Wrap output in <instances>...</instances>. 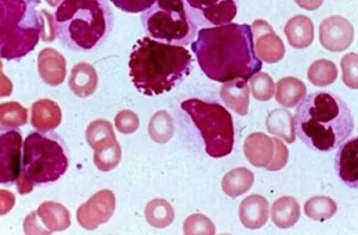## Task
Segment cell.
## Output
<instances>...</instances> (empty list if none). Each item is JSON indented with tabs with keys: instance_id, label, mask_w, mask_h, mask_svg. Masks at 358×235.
Masks as SVG:
<instances>
[{
	"instance_id": "obj_14",
	"label": "cell",
	"mask_w": 358,
	"mask_h": 235,
	"mask_svg": "<svg viewBox=\"0 0 358 235\" xmlns=\"http://www.w3.org/2000/svg\"><path fill=\"white\" fill-rule=\"evenodd\" d=\"M336 169L340 179L348 187L358 185V138L353 137L340 148L336 158Z\"/></svg>"
},
{
	"instance_id": "obj_5",
	"label": "cell",
	"mask_w": 358,
	"mask_h": 235,
	"mask_svg": "<svg viewBox=\"0 0 358 235\" xmlns=\"http://www.w3.org/2000/svg\"><path fill=\"white\" fill-rule=\"evenodd\" d=\"M41 0H0V58L19 60L41 38Z\"/></svg>"
},
{
	"instance_id": "obj_30",
	"label": "cell",
	"mask_w": 358,
	"mask_h": 235,
	"mask_svg": "<svg viewBox=\"0 0 358 235\" xmlns=\"http://www.w3.org/2000/svg\"><path fill=\"white\" fill-rule=\"evenodd\" d=\"M85 135L87 142L94 150L103 144L115 139L113 126L106 120H96L90 124Z\"/></svg>"
},
{
	"instance_id": "obj_17",
	"label": "cell",
	"mask_w": 358,
	"mask_h": 235,
	"mask_svg": "<svg viewBox=\"0 0 358 235\" xmlns=\"http://www.w3.org/2000/svg\"><path fill=\"white\" fill-rule=\"evenodd\" d=\"M250 93L248 82L243 79L224 82L220 91V96L225 105L241 116L247 115L249 112Z\"/></svg>"
},
{
	"instance_id": "obj_13",
	"label": "cell",
	"mask_w": 358,
	"mask_h": 235,
	"mask_svg": "<svg viewBox=\"0 0 358 235\" xmlns=\"http://www.w3.org/2000/svg\"><path fill=\"white\" fill-rule=\"evenodd\" d=\"M355 31L352 24L341 16H331L320 26V42L322 46L333 52L347 50L352 43Z\"/></svg>"
},
{
	"instance_id": "obj_35",
	"label": "cell",
	"mask_w": 358,
	"mask_h": 235,
	"mask_svg": "<svg viewBox=\"0 0 358 235\" xmlns=\"http://www.w3.org/2000/svg\"><path fill=\"white\" fill-rule=\"evenodd\" d=\"M157 0H110L117 9L126 13H143L150 8Z\"/></svg>"
},
{
	"instance_id": "obj_20",
	"label": "cell",
	"mask_w": 358,
	"mask_h": 235,
	"mask_svg": "<svg viewBox=\"0 0 358 235\" xmlns=\"http://www.w3.org/2000/svg\"><path fill=\"white\" fill-rule=\"evenodd\" d=\"M98 82V75L94 68L87 63H80L73 68L69 84L77 96L87 98L95 93Z\"/></svg>"
},
{
	"instance_id": "obj_24",
	"label": "cell",
	"mask_w": 358,
	"mask_h": 235,
	"mask_svg": "<svg viewBox=\"0 0 358 235\" xmlns=\"http://www.w3.org/2000/svg\"><path fill=\"white\" fill-rule=\"evenodd\" d=\"M266 126L268 132L282 138L288 144L295 142L293 116L289 110L275 109L268 114Z\"/></svg>"
},
{
	"instance_id": "obj_10",
	"label": "cell",
	"mask_w": 358,
	"mask_h": 235,
	"mask_svg": "<svg viewBox=\"0 0 358 235\" xmlns=\"http://www.w3.org/2000/svg\"><path fill=\"white\" fill-rule=\"evenodd\" d=\"M115 210V197L108 190H101L81 205L77 213L79 224L87 230H94L106 223Z\"/></svg>"
},
{
	"instance_id": "obj_37",
	"label": "cell",
	"mask_w": 358,
	"mask_h": 235,
	"mask_svg": "<svg viewBox=\"0 0 358 235\" xmlns=\"http://www.w3.org/2000/svg\"><path fill=\"white\" fill-rule=\"evenodd\" d=\"M294 2L304 10L314 11L322 6L324 0H294Z\"/></svg>"
},
{
	"instance_id": "obj_16",
	"label": "cell",
	"mask_w": 358,
	"mask_h": 235,
	"mask_svg": "<svg viewBox=\"0 0 358 235\" xmlns=\"http://www.w3.org/2000/svg\"><path fill=\"white\" fill-rule=\"evenodd\" d=\"M268 202L263 196L254 194L246 197L240 207V219L248 229L255 230L262 228L268 219Z\"/></svg>"
},
{
	"instance_id": "obj_22",
	"label": "cell",
	"mask_w": 358,
	"mask_h": 235,
	"mask_svg": "<svg viewBox=\"0 0 358 235\" xmlns=\"http://www.w3.org/2000/svg\"><path fill=\"white\" fill-rule=\"evenodd\" d=\"M275 99L282 107L291 108L298 105L306 96L307 87L300 79L287 77L276 84Z\"/></svg>"
},
{
	"instance_id": "obj_7",
	"label": "cell",
	"mask_w": 358,
	"mask_h": 235,
	"mask_svg": "<svg viewBox=\"0 0 358 235\" xmlns=\"http://www.w3.org/2000/svg\"><path fill=\"white\" fill-rule=\"evenodd\" d=\"M141 20L146 35L163 43L187 46L196 36L197 24L186 0H157Z\"/></svg>"
},
{
	"instance_id": "obj_29",
	"label": "cell",
	"mask_w": 358,
	"mask_h": 235,
	"mask_svg": "<svg viewBox=\"0 0 358 235\" xmlns=\"http://www.w3.org/2000/svg\"><path fill=\"white\" fill-rule=\"evenodd\" d=\"M152 139L161 144L167 142L173 136V124L170 114L166 111L156 113L148 126Z\"/></svg>"
},
{
	"instance_id": "obj_1",
	"label": "cell",
	"mask_w": 358,
	"mask_h": 235,
	"mask_svg": "<svg viewBox=\"0 0 358 235\" xmlns=\"http://www.w3.org/2000/svg\"><path fill=\"white\" fill-rule=\"evenodd\" d=\"M191 47L201 70L215 82H248L262 68L249 24L229 23L202 28Z\"/></svg>"
},
{
	"instance_id": "obj_38",
	"label": "cell",
	"mask_w": 358,
	"mask_h": 235,
	"mask_svg": "<svg viewBox=\"0 0 358 235\" xmlns=\"http://www.w3.org/2000/svg\"><path fill=\"white\" fill-rule=\"evenodd\" d=\"M45 1L52 8L57 7L63 0H45Z\"/></svg>"
},
{
	"instance_id": "obj_3",
	"label": "cell",
	"mask_w": 358,
	"mask_h": 235,
	"mask_svg": "<svg viewBox=\"0 0 358 235\" xmlns=\"http://www.w3.org/2000/svg\"><path fill=\"white\" fill-rule=\"evenodd\" d=\"M294 130L312 150L331 152L354 130V117L347 104L331 92L308 96L295 111Z\"/></svg>"
},
{
	"instance_id": "obj_31",
	"label": "cell",
	"mask_w": 358,
	"mask_h": 235,
	"mask_svg": "<svg viewBox=\"0 0 358 235\" xmlns=\"http://www.w3.org/2000/svg\"><path fill=\"white\" fill-rule=\"evenodd\" d=\"M253 97L259 101L271 100L275 93V86L272 77L266 73H258L250 79Z\"/></svg>"
},
{
	"instance_id": "obj_33",
	"label": "cell",
	"mask_w": 358,
	"mask_h": 235,
	"mask_svg": "<svg viewBox=\"0 0 358 235\" xmlns=\"http://www.w3.org/2000/svg\"><path fill=\"white\" fill-rule=\"evenodd\" d=\"M342 79L345 84L352 90L358 88V56L357 53L345 54L341 60Z\"/></svg>"
},
{
	"instance_id": "obj_9",
	"label": "cell",
	"mask_w": 358,
	"mask_h": 235,
	"mask_svg": "<svg viewBox=\"0 0 358 235\" xmlns=\"http://www.w3.org/2000/svg\"><path fill=\"white\" fill-rule=\"evenodd\" d=\"M22 134L13 126H0V185H15L22 173Z\"/></svg>"
},
{
	"instance_id": "obj_2",
	"label": "cell",
	"mask_w": 358,
	"mask_h": 235,
	"mask_svg": "<svg viewBox=\"0 0 358 235\" xmlns=\"http://www.w3.org/2000/svg\"><path fill=\"white\" fill-rule=\"evenodd\" d=\"M192 63V55L185 47L144 37L133 47L129 74L141 93L157 96L171 91L187 77Z\"/></svg>"
},
{
	"instance_id": "obj_26",
	"label": "cell",
	"mask_w": 358,
	"mask_h": 235,
	"mask_svg": "<svg viewBox=\"0 0 358 235\" xmlns=\"http://www.w3.org/2000/svg\"><path fill=\"white\" fill-rule=\"evenodd\" d=\"M304 211L309 218L324 222L331 219L336 215L338 211V205L329 197L315 196L307 200Z\"/></svg>"
},
{
	"instance_id": "obj_19",
	"label": "cell",
	"mask_w": 358,
	"mask_h": 235,
	"mask_svg": "<svg viewBox=\"0 0 358 235\" xmlns=\"http://www.w3.org/2000/svg\"><path fill=\"white\" fill-rule=\"evenodd\" d=\"M284 32L288 43L295 49L306 48L314 40V24L308 17L303 15L289 19L285 24Z\"/></svg>"
},
{
	"instance_id": "obj_23",
	"label": "cell",
	"mask_w": 358,
	"mask_h": 235,
	"mask_svg": "<svg viewBox=\"0 0 358 235\" xmlns=\"http://www.w3.org/2000/svg\"><path fill=\"white\" fill-rule=\"evenodd\" d=\"M255 182L254 173L246 167H237L227 172L222 179L224 193L235 198L250 190Z\"/></svg>"
},
{
	"instance_id": "obj_12",
	"label": "cell",
	"mask_w": 358,
	"mask_h": 235,
	"mask_svg": "<svg viewBox=\"0 0 358 235\" xmlns=\"http://www.w3.org/2000/svg\"><path fill=\"white\" fill-rule=\"evenodd\" d=\"M254 49L257 56L268 64L280 62L285 54V47L281 38L266 21L257 20L252 26Z\"/></svg>"
},
{
	"instance_id": "obj_11",
	"label": "cell",
	"mask_w": 358,
	"mask_h": 235,
	"mask_svg": "<svg viewBox=\"0 0 358 235\" xmlns=\"http://www.w3.org/2000/svg\"><path fill=\"white\" fill-rule=\"evenodd\" d=\"M194 21L220 26L231 22L237 14V0H186Z\"/></svg>"
},
{
	"instance_id": "obj_8",
	"label": "cell",
	"mask_w": 358,
	"mask_h": 235,
	"mask_svg": "<svg viewBox=\"0 0 358 235\" xmlns=\"http://www.w3.org/2000/svg\"><path fill=\"white\" fill-rule=\"evenodd\" d=\"M181 107L201 132L208 156L222 158L231 153L234 144V123L231 114L225 107L217 103L196 98L183 101Z\"/></svg>"
},
{
	"instance_id": "obj_6",
	"label": "cell",
	"mask_w": 358,
	"mask_h": 235,
	"mask_svg": "<svg viewBox=\"0 0 358 235\" xmlns=\"http://www.w3.org/2000/svg\"><path fill=\"white\" fill-rule=\"evenodd\" d=\"M69 168L64 144L54 131H32L22 145V173L27 181L36 187L51 185Z\"/></svg>"
},
{
	"instance_id": "obj_18",
	"label": "cell",
	"mask_w": 358,
	"mask_h": 235,
	"mask_svg": "<svg viewBox=\"0 0 358 235\" xmlns=\"http://www.w3.org/2000/svg\"><path fill=\"white\" fill-rule=\"evenodd\" d=\"M39 72L47 83L51 85L62 84L66 75V61L64 56L57 51L47 48L38 56Z\"/></svg>"
},
{
	"instance_id": "obj_27",
	"label": "cell",
	"mask_w": 358,
	"mask_h": 235,
	"mask_svg": "<svg viewBox=\"0 0 358 235\" xmlns=\"http://www.w3.org/2000/svg\"><path fill=\"white\" fill-rule=\"evenodd\" d=\"M122 151L115 139L101 144L95 149L94 163L102 172H109L121 162Z\"/></svg>"
},
{
	"instance_id": "obj_21",
	"label": "cell",
	"mask_w": 358,
	"mask_h": 235,
	"mask_svg": "<svg viewBox=\"0 0 358 235\" xmlns=\"http://www.w3.org/2000/svg\"><path fill=\"white\" fill-rule=\"evenodd\" d=\"M301 215V209L300 204L292 197H281L273 204L272 220L280 229H289L292 227L299 221Z\"/></svg>"
},
{
	"instance_id": "obj_36",
	"label": "cell",
	"mask_w": 358,
	"mask_h": 235,
	"mask_svg": "<svg viewBox=\"0 0 358 235\" xmlns=\"http://www.w3.org/2000/svg\"><path fill=\"white\" fill-rule=\"evenodd\" d=\"M275 144V153L273 161L265 168L267 171L276 172L283 169L289 160V151L287 146L277 137H273Z\"/></svg>"
},
{
	"instance_id": "obj_15",
	"label": "cell",
	"mask_w": 358,
	"mask_h": 235,
	"mask_svg": "<svg viewBox=\"0 0 358 235\" xmlns=\"http://www.w3.org/2000/svg\"><path fill=\"white\" fill-rule=\"evenodd\" d=\"M275 153L273 138L262 132L250 135L244 144V153L256 167L266 168L273 161Z\"/></svg>"
},
{
	"instance_id": "obj_28",
	"label": "cell",
	"mask_w": 358,
	"mask_h": 235,
	"mask_svg": "<svg viewBox=\"0 0 358 235\" xmlns=\"http://www.w3.org/2000/svg\"><path fill=\"white\" fill-rule=\"evenodd\" d=\"M338 76V70L334 63L326 59L315 61L308 70L309 81L317 86H327L334 83Z\"/></svg>"
},
{
	"instance_id": "obj_34",
	"label": "cell",
	"mask_w": 358,
	"mask_h": 235,
	"mask_svg": "<svg viewBox=\"0 0 358 235\" xmlns=\"http://www.w3.org/2000/svg\"><path fill=\"white\" fill-rule=\"evenodd\" d=\"M117 130L123 134H132L139 128V119L136 113L131 110L118 112L115 119Z\"/></svg>"
},
{
	"instance_id": "obj_4",
	"label": "cell",
	"mask_w": 358,
	"mask_h": 235,
	"mask_svg": "<svg viewBox=\"0 0 358 235\" xmlns=\"http://www.w3.org/2000/svg\"><path fill=\"white\" fill-rule=\"evenodd\" d=\"M53 22L59 41L73 50L88 52L109 37L114 16L107 0H63Z\"/></svg>"
},
{
	"instance_id": "obj_25",
	"label": "cell",
	"mask_w": 358,
	"mask_h": 235,
	"mask_svg": "<svg viewBox=\"0 0 358 235\" xmlns=\"http://www.w3.org/2000/svg\"><path fill=\"white\" fill-rule=\"evenodd\" d=\"M145 214L148 222L158 229L169 226L175 218L173 209L164 199H155L148 202Z\"/></svg>"
},
{
	"instance_id": "obj_32",
	"label": "cell",
	"mask_w": 358,
	"mask_h": 235,
	"mask_svg": "<svg viewBox=\"0 0 358 235\" xmlns=\"http://www.w3.org/2000/svg\"><path fill=\"white\" fill-rule=\"evenodd\" d=\"M185 234H215L216 227L213 222L203 215L196 214L189 217L184 224Z\"/></svg>"
}]
</instances>
